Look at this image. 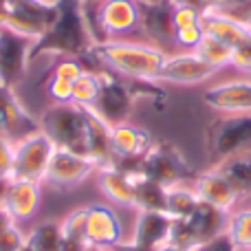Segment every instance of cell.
Here are the masks:
<instances>
[{
	"mask_svg": "<svg viewBox=\"0 0 251 251\" xmlns=\"http://www.w3.org/2000/svg\"><path fill=\"white\" fill-rule=\"evenodd\" d=\"M170 53L141 38L95 42L84 60L117 75L126 82H152L161 73Z\"/></svg>",
	"mask_w": 251,
	"mask_h": 251,
	"instance_id": "6da1fadb",
	"label": "cell"
},
{
	"mask_svg": "<svg viewBox=\"0 0 251 251\" xmlns=\"http://www.w3.org/2000/svg\"><path fill=\"white\" fill-rule=\"evenodd\" d=\"M95 38L86 18L82 0H62L55 25L49 29L42 40L33 44L31 66L38 60H55V57H86L91 53Z\"/></svg>",
	"mask_w": 251,
	"mask_h": 251,
	"instance_id": "7a4b0ae2",
	"label": "cell"
},
{
	"mask_svg": "<svg viewBox=\"0 0 251 251\" xmlns=\"http://www.w3.org/2000/svg\"><path fill=\"white\" fill-rule=\"evenodd\" d=\"M84 9L95 42L141 38L143 4L139 0H101Z\"/></svg>",
	"mask_w": 251,
	"mask_h": 251,
	"instance_id": "3957f363",
	"label": "cell"
},
{
	"mask_svg": "<svg viewBox=\"0 0 251 251\" xmlns=\"http://www.w3.org/2000/svg\"><path fill=\"white\" fill-rule=\"evenodd\" d=\"M40 130L60 150L86 156V108L77 104H49L38 117Z\"/></svg>",
	"mask_w": 251,
	"mask_h": 251,
	"instance_id": "277c9868",
	"label": "cell"
},
{
	"mask_svg": "<svg viewBox=\"0 0 251 251\" xmlns=\"http://www.w3.org/2000/svg\"><path fill=\"white\" fill-rule=\"evenodd\" d=\"M207 154L212 165L234 154L251 152V113L249 115H221L205 134Z\"/></svg>",
	"mask_w": 251,
	"mask_h": 251,
	"instance_id": "5b68a950",
	"label": "cell"
},
{
	"mask_svg": "<svg viewBox=\"0 0 251 251\" xmlns=\"http://www.w3.org/2000/svg\"><path fill=\"white\" fill-rule=\"evenodd\" d=\"M203 101L218 115H249L251 113V75L234 69V75H221L207 84Z\"/></svg>",
	"mask_w": 251,
	"mask_h": 251,
	"instance_id": "8992f818",
	"label": "cell"
},
{
	"mask_svg": "<svg viewBox=\"0 0 251 251\" xmlns=\"http://www.w3.org/2000/svg\"><path fill=\"white\" fill-rule=\"evenodd\" d=\"M209 62H205L196 51H176L170 53L161 73L152 79L156 86H207L218 77Z\"/></svg>",
	"mask_w": 251,
	"mask_h": 251,
	"instance_id": "52a82bcc",
	"label": "cell"
},
{
	"mask_svg": "<svg viewBox=\"0 0 251 251\" xmlns=\"http://www.w3.org/2000/svg\"><path fill=\"white\" fill-rule=\"evenodd\" d=\"M134 104H137V95L130 82L101 69V88L95 104L91 106L93 113L113 128V126L130 122Z\"/></svg>",
	"mask_w": 251,
	"mask_h": 251,
	"instance_id": "ba28073f",
	"label": "cell"
},
{
	"mask_svg": "<svg viewBox=\"0 0 251 251\" xmlns=\"http://www.w3.org/2000/svg\"><path fill=\"white\" fill-rule=\"evenodd\" d=\"M53 152H55V143H53L42 130L29 134V137L22 139L20 143H16L11 178L42 183Z\"/></svg>",
	"mask_w": 251,
	"mask_h": 251,
	"instance_id": "9c48e42d",
	"label": "cell"
},
{
	"mask_svg": "<svg viewBox=\"0 0 251 251\" xmlns=\"http://www.w3.org/2000/svg\"><path fill=\"white\" fill-rule=\"evenodd\" d=\"M33 40L0 29V86L16 91L31 69Z\"/></svg>",
	"mask_w": 251,
	"mask_h": 251,
	"instance_id": "30bf717a",
	"label": "cell"
},
{
	"mask_svg": "<svg viewBox=\"0 0 251 251\" xmlns=\"http://www.w3.org/2000/svg\"><path fill=\"white\" fill-rule=\"evenodd\" d=\"M141 174L165 187L174 185V183L194 181V176H196L187 168V163L183 161L181 154H176L170 146H161V143H152L148 148V152L143 154Z\"/></svg>",
	"mask_w": 251,
	"mask_h": 251,
	"instance_id": "8fae6325",
	"label": "cell"
},
{
	"mask_svg": "<svg viewBox=\"0 0 251 251\" xmlns=\"http://www.w3.org/2000/svg\"><path fill=\"white\" fill-rule=\"evenodd\" d=\"M97 170L100 168H97L88 156H82V154H75V152L55 148L51 161H49L44 181L53 187H62V190H66V187L79 185L82 181H86V178L91 176V174H95Z\"/></svg>",
	"mask_w": 251,
	"mask_h": 251,
	"instance_id": "7c38bea8",
	"label": "cell"
},
{
	"mask_svg": "<svg viewBox=\"0 0 251 251\" xmlns=\"http://www.w3.org/2000/svg\"><path fill=\"white\" fill-rule=\"evenodd\" d=\"M86 243L104 251L124 243L122 221L110 205H88L86 207Z\"/></svg>",
	"mask_w": 251,
	"mask_h": 251,
	"instance_id": "4fadbf2b",
	"label": "cell"
},
{
	"mask_svg": "<svg viewBox=\"0 0 251 251\" xmlns=\"http://www.w3.org/2000/svg\"><path fill=\"white\" fill-rule=\"evenodd\" d=\"M0 207L13 218V223L31 221L40 207V183L11 178Z\"/></svg>",
	"mask_w": 251,
	"mask_h": 251,
	"instance_id": "5bb4252c",
	"label": "cell"
},
{
	"mask_svg": "<svg viewBox=\"0 0 251 251\" xmlns=\"http://www.w3.org/2000/svg\"><path fill=\"white\" fill-rule=\"evenodd\" d=\"M192 185H194V190H196V194H199L201 201L214 205V207L225 209V212H231L234 205L240 201L238 194L231 190L229 183H227L214 168L207 170V172H203V174H196Z\"/></svg>",
	"mask_w": 251,
	"mask_h": 251,
	"instance_id": "9a60e30c",
	"label": "cell"
},
{
	"mask_svg": "<svg viewBox=\"0 0 251 251\" xmlns=\"http://www.w3.org/2000/svg\"><path fill=\"white\" fill-rule=\"evenodd\" d=\"M229 214L221 207H214V205L205 203V201H199V205L194 207L190 218H185L190 223L192 231H194L196 245L205 243V240L216 238L218 234L227 231V225H229Z\"/></svg>",
	"mask_w": 251,
	"mask_h": 251,
	"instance_id": "2e32d148",
	"label": "cell"
},
{
	"mask_svg": "<svg viewBox=\"0 0 251 251\" xmlns=\"http://www.w3.org/2000/svg\"><path fill=\"white\" fill-rule=\"evenodd\" d=\"M152 146L150 134L146 130L137 128L132 122H126L110 128V150L113 161L128 159V156H143L148 148Z\"/></svg>",
	"mask_w": 251,
	"mask_h": 251,
	"instance_id": "e0dca14e",
	"label": "cell"
},
{
	"mask_svg": "<svg viewBox=\"0 0 251 251\" xmlns=\"http://www.w3.org/2000/svg\"><path fill=\"white\" fill-rule=\"evenodd\" d=\"M172 227V218L165 212H139V218L134 223L132 243H137L143 249H156L168 243V234Z\"/></svg>",
	"mask_w": 251,
	"mask_h": 251,
	"instance_id": "ac0fdd59",
	"label": "cell"
},
{
	"mask_svg": "<svg viewBox=\"0 0 251 251\" xmlns=\"http://www.w3.org/2000/svg\"><path fill=\"white\" fill-rule=\"evenodd\" d=\"M203 31L212 38L221 40L227 47H231L234 51H238V49H243L245 44L251 42L249 25H243V22H236L231 18L216 16V13L209 11H203Z\"/></svg>",
	"mask_w": 251,
	"mask_h": 251,
	"instance_id": "d6986e66",
	"label": "cell"
},
{
	"mask_svg": "<svg viewBox=\"0 0 251 251\" xmlns=\"http://www.w3.org/2000/svg\"><path fill=\"white\" fill-rule=\"evenodd\" d=\"M223 178L231 185L238 199L251 196V152L234 154L212 165Z\"/></svg>",
	"mask_w": 251,
	"mask_h": 251,
	"instance_id": "ffe728a7",
	"label": "cell"
},
{
	"mask_svg": "<svg viewBox=\"0 0 251 251\" xmlns=\"http://www.w3.org/2000/svg\"><path fill=\"white\" fill-rule=\"evenodd\" d=\"M97 183H100V190L104 192V196L108 201H113L117 205L134 207L132 178L128 174H124L122 170H117L115 165H104V168L97 170Z\"/></svg>",
	"mask_w": 251,
	"mask_h": 251,
	"instance_id": "44dd1931",
	"label": "cell"
},
{
	"mask_svg": "<svg viewBox=\"0 0 251 251\" xmlns=\"http://www.w3.org/2000/svg\"><path fill=\"white\" fill-rule=\"evenodd\" d=\"M194 181L185 183H174V185L165 187V214L172 221H185L192 216L194 207L199 205V194H196Z\"/></svg>",
	"mask_w": 251,
	"mask_h": 251,
	"instance_id": "7402d4cb",
	"label": "cell"
},
{
	"mask_svg": "<svg viewBox=\"0 0 251 251\" xmlns=\"http://www.w3.org/2000/svg\"><path fill=\"white\" fill-rule=\"evenodd\" d=\"M134 185V207L139 212H165V185L152 181V178L132 176Z\"/></svg>",
	"mask_w": 251,
	"mask_h": 251,
	"instance_id": "603a6c76",
	"label": "cell"
},
{
	"mask_svg": "<svg viewBox=\"0 0 251 251\" xmlns=\"http://www.w3.org/2000/svg\"><path fill=\"white\" fill-rule=\"evenodd\" d=\"M64 234H62V223L47 221L35 225L33 229L26 234V245L33 247L35 251H60Z\"/></svg>",
	"mask_w": 251,
	"mask_h": 251,
	"instance_id": "cb8c5ba5",
	"label": "cell"
},
{
	"mask_svg": "<svg viewBox=\"0 0 251 251\" xmlns=\"http://www.w3.org/2000/svg\"><path fill=\"white\" fill-rule=\"evenodd\" d=\"M196 53L203 57L205 62L214 66L216 71H227L229 66H234V49L223 44L221 40L212 38V35L205 33V38L201 40V44L196 47Z\"/></svg>",
	"mask_w": 251,
	"mask_h": 251,
	"instance_id": "d4e9b609",
	"label": "cell"
},
{
	"mask_svg": "<svg viewBox=\"0 0 251 251\" xmlns=\"http://www.w3.org/2000/svg\"><path fill=\"white\" fill-rule=\"evenodd\" d=\"M101 88V69H88L79 79L73 82V104L91 108Z\"/></svg>",
	"mask_w": 251,
	"mask_h": 251,
	"instance_id": "484cf974",
	"label": "cell"
},
{
	"mask_svg": "<svg viewBox=\"0 0 251 251\" xmlns=\"http://www.w3.org/2000/svg\"><path fill=\"white\" fill-rule=\"evenodd\" d=\"M205 11L231 18V20L251 26V0H207Z\"/></svg>",
	"mask_w": 251,
	"mask_h": 251,
	"instance_id": "4316f807",
	"label": "cell"
},
{
	"mask_svg": "<svg viewBox=\"0 0 251 251\" xmlns=\"http://www.w3.org/2000/svg\"><path fill=\"white\" fill-rule=\"evenodd\" d=\"M227 234L231 236L238 251H251V209H240V212L229 214Z\"/></svg>",
	"mask_w": 251,
	"mask_h": 251,
	"instance_id": "83f0119b",
	"label": "cell"
},
{
	"mask_svg": "<svg viewBox=\"0 0 251 251\" xmlns=\"http://www.w3.org/2000/svg\"><path fill=\"white\" fill-rule=\"evenodd\" d=\"M86 71H88V66L82 57L64 55V57H55V60H51V75L62 77V79H69V82L79 79Z\"/></svg>",
	"mask_w": 251,
	"mask_h": 251,
	"instance_id": "f1b7e54d",
	"label": "cell"
},
{
	"mask_svg": "<svg viewBox=\"0 0 251 251\" xmlns=\"http://www.w3.org/2000/svg\"><path fill=\"white\" fill-rule=\"evenodd\" d=\"M44 93L51 104H71L73 101V82L51 75L44 82Z\"/></svg>",
	"mask_w": 251,
	"mask_h": 251,
	"instance_id": "f546056e",
	"label": "cell"
},
{
	"mask_svg": "<svg viewBox=\"0 0 251 251\" xmlns=\"http://www.w3.org/2000/svg\"><path fill=\"white\" fill-rule=\"evenodd\" d=\"M168 245L178 247L181 251L194 249L196 238H194V231H192L190 223L187 221H172V227H170V234H168Z\"/></svg>",
	"mask_w": 251,
	"mask_h": 251,
	"instance_id": "4dcf8cb0",
	"label": "cell"
},
{
	"mask_svg": "<svg viewBox=\"0 0 251 251\" xmlns=\"http://www.w3.org/2000/svg\"><path fill=\"white\" fill-rule=\"evenodd\" d=\"M205 38L203 22L192 26H181L174 31V49L176 51H196V47L201 44V40Z\"/></svg>",
	"mask_w": 251,
	"mask_h": 251,
	"instance_id": "1f68e13d",
	"label": "cell"
},
{
	"mask_svg": "<svg viewBox=\"0 0 251 251\" xmlns=\"http://www.w3.org/2000/svg\"><path fill=\"white\" fill-rule=\"evenodd\" d=\"M62 234H64V238H75L86 243V207L75 209L62 221Z\"/></svg>",
	"mask_w": 251,
	"mask_h": 251,
	"instance_id": "d6a6232c",
	"label": "cell"
},
{
	"mask_svg": "<svg viewBox=\"0 0 251 251\" xmlns=\"http://www.w3.org/2000/svg\"><path fill=\"white\" fill-rule=\"evenodd\" d=\"M172 22H174V29L201 25L203 22V11L196 7H172Z\"/></svg>",
	"mask_w": 251,
	"mask_h": 251,
	"instance_id": "836d02e7",
	"label": "cell"
},
{
	"mask_svg": "<svg viewBox=\"0 0 251 251\" xmlns=\"http://www.w3.org/2000/svg\"><path fill=\"white\" fill-rule=\"evenodd\" d=\"M26 245V236L18 225H11L0 234V251H20Z\"/></svg>",
	"mask_w": 251,
	"mask_h": 251,
	"instance_id": "e575fe53",
	"label": "cell"
},
{
	"mask_svg": "<svg viewBox=\"0 0 251 251\" xmlns=\"http://www.w3.org/2000/svg\"><path fill=\"white\" fill-rule=\"evenodd\" d=\"M192 251H238V247L234 245L231 236L227 234V231H223V234H218L216 238L205 240V243L196 245Z\"/></svg>",
	"mask_w": 251,
	"mask_h": 251,
	"instance_id": "d590c367",
	"label": "cell"
},
{
	"mask_svg": "<svg viewBox=\"0 0 251 251\" xmlns=\"http://www.w3.org/2000/svg\"><path fill=\"white\" fill-rule=\"evenodd\" d=\"M13 146L7 137L0 134V176H9L11 178V165H13Z\"/></svg>",
	"mask_w": 251,
	"mask_h": 251,
	"instance_id": "8d00e7d4",
	"label": "cell"
},
{
	"mask_svg": "<svg viewBox=\"0 0 251 251\" xmlns=\"http://www.w3.org/2000/svg\"><path fill=\"white\" fill-rule=\"evenodd\" d=\"M86 247H88V243H84V240L64 238V240H62L60 251H86Z\"/></svg>",
	"mask_w": 251,
	"mask_h": 251,
	"instance_id": "74e56055",
	"label": "cell"
},
{
	"mask_svg": "<svg viewBox=\"0 0 251 251\" xmlns=\"http://www.w3.org/2000/svg\"><path fill=\"white\" fill-rule=\"evenodd\" d=\"M170 7H196L201 11H205L207 0H170Z\"/></svg>",
	"mask_w": 251,
	"mask_h": 251,
	"instance_id": "f35d334b",
	"label": "cell"
},
{
	"mask_svg": "<svg viewBox=\"0 0 251 251\" xmlns=\"http://www.w3.org/2000/svg\"><path fill=\"white\" fill-rule=\"evenodd\" d=\"M108 251H148V249H143V247H139L137 243H119V245H115L113 249H108Z\"/></svg>",
	"mask_w": 251,
	"mask_h": 251,
	"instance_id": "ab89813d",
	"label": "cell"
},
{
	"mask_svg": "<svg viewBox=\"0 0 251 251\" xmlns=\"http://www.w3.org/2000/svg\"><path fill=\"white\" fill-rule=\"evenodd\" d=\"M11 225H16V223H13V218L9 216V214L4 212L2 207H0V234H2L4 229H9V227H11Z\"/></svg>",
	"mask_w": 251,
	"mask_h": 251,
	"instance_id": "60d3db41",
	"label": "cell"
},
{
	"mask_svg": "<svg viewBox=\"0 0 251 251\" xmlns=\"http://www.w3.org/2000/svg\"><path fill=\"white\" fill-rule=\"evenodd\" d=\"M9 181H11V178H9V176H0V203H2L4 194H7V187H9Z\"/></svg>",
	"mask_w": 251,
	"mask_h": 251,
	"instance_id": "b9f144b4",
	"label": "cell"
},
{
	"mask_svg": "<svg viewBox=\"0 0 251 251\" xmlns=\"http://www.w3.org/2000/svg\"><path fill=\"white\" fill-rule=\"evenodd\" d=\"M143 7H159V4H170V0H139Z\"/></svg>",
	"mask_w": 251,
	"mask_h": 251,
	"instance_id": "7bdbcfd3",
	"label": "cell"
},
{
	"mask_svg": "<svg viewBox=\"0 0 251 251\" xmlns=\"http://www.w3.org/2000/svg\"><path fill=\"white\" fill-rule=\"evenodd\" d=\"M150 251H181V249H178V247H172V245H168V243H165V245H161V247L150 249Z\"/></svg>",
	"mask_w": 251,
	"mask_h": 251,
	"instance_id": "ee69618b",
	"label": "cell"
},
{
	"mask_svg": "<svg viewBox=\"0 0 251 251\" xmlns=\"http://www.w3.org/2000/svg\"><path fill=\"white\" fill-rule=\"evenodd\" d=\"M86 7H93V4H97V2H101V0H82Z\"/></svg>",
	"mask_w": 251,
	"mask_h": 251,
	"instance_id": "f6af8a7d",
	"label": "cell"
},
{
	"mask_svg": "<svg viewBox=\"0 0 251 251\" xmlns=\"http://www.w3.org/2000/svg\"><path fill=\"white\" fill-rule=\"evenodd\" d=\"M86 251H104V249H100V247H93V245H88Z\"/></svg>",
	"mask_w": 251,
	"mask_h": 251,
	"instance_id": "bcb514c9",
	"label": "cell"
},
{
	"mask_svg": "<svg viewBox=\"0 0 251 251\" xmlns=\"http://www.w3.org/2000/svg\"><path fill=\"white\" fill-rule=\"evenodd\" d=\"M20 251H35V249H33V247H29V245H25V247H22Z\"/></svg>",
	"mask_w": 251,
	"mask_h": 251,
	"instance_id": "7dc6e473",
	"label": "cell"
}]
</instances>
